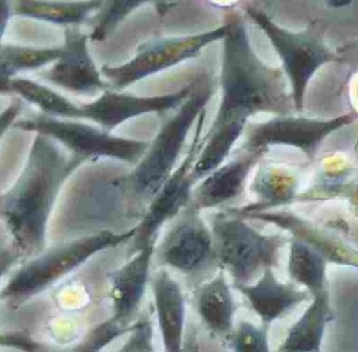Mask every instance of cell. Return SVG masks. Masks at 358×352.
<instances>
[{"instance_id": "16", "label": "cell", "mask_w": 358, "mask_h": 352, "mask_svg": "<svg viewBox=\"0 0 358 352\" xmlns=\"http://www.w3.org/2000/svg\"><path fill=\"white\" fill-rule=\"evenodd\" d=\"M163 351L185 352L186 297L179 281L165 268H156L150 280Z\"/></svg>"}, {"instance_id": "29", "label": "cell", "mask_w": 358, "mask_h": 352, "mask_svg": "<svg viewBox=\"0 0 358 352\" xmlns=\"http://www.w3.org/2000/svg\"><path fill=\"white\" fill-rule=\"evenodd\" d=\"M185 352H199V344L196 335H192L186 339Z\"/></svg>"}, {"instance_id": "25", "label": "cell", "mask_w": 358, "mask_h": 352, "mask_svg": "<svg viewBox=\"0 0 358 352\" xmlns=\"http://www.w3.org/2000/svg\"><path fill=\"white\" fill-rule=\"evenodd\" d=\"M269 330L267 325L243 320L223 341L231 352H271Z\"/></svg>"}, {"instance_id": "9", "label": "cell", "mask_w": 358, "mask_h": 352, "mask_svg": "<svg viewBox=\"0 0 358 352\" xmlns=\"http://www.w3.org/2000/svg\"><path fill=\"white\" fill-rule=\"evenodd\" d=\"M227 31V24L224 23L213 31L196 35L150 40L138 47L137 54L129 62L116 67L104 65L101 71L112 89L121 90L148 75L194 58L209 44L225 39Z\"/></svg>"}, {"instance_id": "14", "label": "cell", "mask_w": 358, "mask_h": 352, "mask_svg": "<svg viewBox=\"0 0 358 352\" xmlns=\"http://www.w3.org/2000/svg\"><path fill=\"white\" fill-rule=\"evenodd\" d=\"M89 38L78 27H66L62 56L41 75L43 79L77 94L106 91L110 88V84L102 80L101 71L90 54Z\"/></svg>"}, {"instance_id": "15", "label": "cell", "mask_w": 358, "mask_h": 352, "mask_svg": "<svg viewBox=\"0 0 358 352\" xmlns=\"http://www.w3.org/2000/svg\"><path fill=\"white\" fill-rule=\"evenodd\" d=\"M156 245H150L136 251L108 277L112 318L122 326H133L134 318L141 306L148 285H150Z\"/></svg>"}, {"instance_id": "6", "label": "cell", "mask_w": 358, "mask_h": 352, "mask_svg": "<svg viewBox=\"0 0 358 352\" xmlns=\"http://www.w3.org/2000/svg\"><path fill=\"white\" fill-rule=\"evenodd\" d=\"M156 268L175 270L196 288L220 270L211 228L192 203L176 218L154 256Z\"/></svg>"}, {"instance_id": "17", "label": "cell", "mask_w": 358, "mask_h": 352, "mask_svg": "<svg viewBox=\"0 0 358 352\" xmlns=\"http://www.w3.org/2000/svg\"><path fill=\"white\" fill-rule=\"evenodd\" d=\"M243 150L238 156L223 163L194 186L190 201L194 207L200 211L215 209L244 193L248 176L266 151Z\"/></svg>"}, {"instance_id": "26", "label": "cell", "mask_w": 358, "mask_h": 352, "mask_svg": "<svg viewBox=\"0 0 358 352\" xmlns=\"http://www.w3.org/2000/svg\"><path fill=\"white\" fill-rule=\"evenodd\" d=\"M150 3L146 1H108L99 12L95 15L96 25L93 33L90 36L94 41H103L113 31L117 25L140 6Z\"/></svg>"}, {"instance_id": "7", "label": "cell", "mask_w": 358, "mask_h": 352, "mask_svg": "<svg viewBox=\"0 0 358 352\" xmlns=\"http://www.w3.org/2000/svg\"><path fill=\"white\" fill-rule=\"evenodd\" d=\"M244 10L265 33L278 52L291 83L295 111L303 112V98L310 80L320 67L341 61V57L333 52L311 29L299 33L288 31L253 4H245Z\"/></svg>"}, {"instance_id": "1", "label": "cell", "mask_w": 358, "mask_h": 352, "mask_svg": "<svg viewBox=\"0 0 358 352\" xmlns=\"http://www.w3.org/2000/svg\"><path fill=\"white\" fill-rule=\"evenodd\" d=\"M225 23L228 31L224 39L220 80L222 101L192 167V176L196 182L225 163L249 117L259 112L290 115L294 108L282 73L266 65L251 47L242 16L230 10Z\"/></svg>"}, {"instance_id": "11", "label": "cell", "mask_w": 358, "mask_h": 352, "mask_svg": "<svg viewBox=\"0 0 358 352\" xmlns=\"http://www.w3.org/2000/svg\"><path fill=\"white\" fill-rule=\"evenodd\" d=\"M355 113H345L332 119H314L303 117L278 115L265 123L251 126L243 149L268 150L270 146L294 147L313 159L318 147L333 132L353 123Z\"/></svg>"}, {"instance_id": "24", "label": "cell", "mask_w": 358, "mask_h": 352, "mask_svg": "<svg viewBox=\"0 0 358 352\" xmlns=\"http://www.w3.org/2000/svg\"><path fill=\"white\" fill-rule=\"evenodd\" d=\"M62 48H33L3 44L1 46V84L14 79L22 71L41 68L56 62Z\"/></svg>"}, {"instance_id": "23", "label": "cell", "mask_w": 358, "mask_h": 352, "mask_svg": "<svg viewBox=\"0 0 358 352\" xmlns=\"http://www.w3.org/2000/svg\"><path fill=\"white\" fill-rule=\"evenodd\" d=\"M103 1L49 2L17 1L14 3V14L30 17L64 27H76L85 22L99 12Z\"/></svg>"}, {"instance_id": "13", "label": "cell", "mask_w": 358, "mask_h": 352, "mask_svg": "<svg viewBox=\"0 0 358 352\" xmlns=\"http://www.w3.org/2000/svg\"><path fill=\"white\" fill-rule=\"evenodd\" d=\"M240 217L274 224L320 254L328 264L358 270V249L351 243L333 234L293 212L265 211L246 214Z\"/></svg>"}, {"instance_id": "21", "label": "cell", "mask_w": 358, "mask_h": 352, "mask_svg": "<svg viewBox=\"0 0 358 352\" xmlns=\"http://www.w3.org/2000/svg\"><path fill=\"white\" fill-rule=\"evenodd\" d=\"M134 326L125 327L110 316L92 329L87 337L72 346H52L33 339L24 332H10L1 337V345L15 348L22 352H101L121 335L131 333Z\"/></svg>"}, {"instance_id": "12", "label": "cell", "mask_w": 358, "mask_h": 352, "mask_svg": "<svg viewBox=\"0 0 358 352\" xmlns=\"http://www.w3.org/2000/svg\"><path fill=\"white\" fill-rule=\"evenodd\" d=\"M194 89V80L179 91L163 96L143 98L108 89L90 104L75 105L72 119H91L106 129H113L133 117L182 106Z\"/></svg>"}, {"instance_id": "22", "label": "cell", "mask_w": 358, "mask_h": 352, "mask_svg": "<svg viewBox=\"0 0 358 352\" xmlns=\"http://www.w3.org/2000/svg\"><path fill=\"white\" fill-rule=\"evenodd\" d=\"M328 262L305 243L291 238L288 274L295 284L303 285L311 297L331 293Z\"/></svg>"}, {"instance_id": "20", "label": "cell", "mask_w": 358, "mask_h": 352, "mask_svg": "<svg viewBox=\"0 0 358 352\" xmlns=\"http://www.w3.org/2000/svg\"><path fill=\"white\" fill-rule=\"evenodd\" d=\"M333 316L331 293L313 295L276 352H322L327 325Z\"/></svg>"}, {"instance_id": "10", "label": "cell", "mask_w": 358, "mask_h": 352, "mask_svg": "<svg viewBox=\"0 0 358 352\" xmlns=\"http://www.w3.org/2000/svg\"><path fill=\"white\" fill-rule=\"evenodd\" d=\"M204 121L205 111L196 122V135L185 159L176 169L169 182L150 203L142 219L135 226L131 255L144 247L156 245L161 228L167 222L176 219L192 201L194 186L196 184L192 178V170L202 148L200 138Z\"/></svg>"}, {"instance_id": "5", "label": "cell", "mask_w": 358, "mask_h": 352, "mask_svg": "<svg viewBox=\"0 0 358 352\" xmlns=\"http://www.w3.org/2000/svg\"><path fill=\"white\" fill-rule=\"evenodd\" d=\"M210 228L219 267L229 274L234 286L251 284L264 270L278 266L280 251L291 240L263 234L228 210L213 216Z\"/></svg>"}, {"instance_id": "3", "label": "cell", "mask_w": 358, "mask_h": 352, "mask_svg": "<svg viewBox=\"0 0 358 352\" xmlns=\"http://www.w3.org/2000/svg\"><path fill=\"white\" fill-rule=\"evenodd\" d=\"M215 89V81L210 75H200L194 79V89L179 111L161 127L148 152L136 167L125 175L114 178L103 186L99 197L106 205L118 199L125 216L143 217L176 171L179 155L194 122L205 111ZM102 201V203H103Z\"/></svg>"}, {"instance_id": "27", "label": "cell", "mask_w": 358, "mask_h": 352, "mask_svg": "<svg viewBox=\"0 0 358 352\" xmlns=\"http://www.w3.org/2000/svg\"><path fill=\"white\" fill-rule=\"evenodd\" d=\"M127 341L117 352H155L152 327L148 318L135 323Z\"/></svg>"}, {"instance_id": "4", "label": "cell", "mask_w": 358, "mask_h": 352, "mask_svg": "<svg viewBox=\"0 0 358 352\" xmlns=\"http://www.w3.org/2000/svg\"><path fill=\"white\" fill-rule=\"evenodd\" d=\"M135 233V228L122 233L102 230L45 249L12 272L1 289V300L20 305L51 288L101 251L129 242Z\"/></svg>"}, {"instance_id": "2", "label": "cell", "mask_w": 358, "mask_h": 352, "mask_svg": "<svg viewBox=\"0 0 358 352\" xmlns=\"http://www.w3.org/2000/svg\"><path fill=\"white\" fill-rule=\"evenodd\" d=\"M85 161L37 134L22 174L0 198V215L11 242L1 254L3 263L8 261L3 272L47 249L52 210L66 180Z\"/></svg>"}, {"instance_id": "28", "label": "cell", "mask_w": 358, "mask_h": 352, "mask_svg": "<svg viewBox=\"0 0 358 352\" xmlns=\"http://www.w3.org/2000/svg\"><path fill=\"white\" fill-rule=\"evenodd\" d=\"M20 111V103L14 102L8 107L7 110L3 113L1 117V126H3V134L5 133L6 127L14 125L16 123L15 119Z\"/></svg>"}, {"instance_id": "8", "label": "cell", "mask_w": 358, "mask_h": 352, "mask_svg": "<svg viewBox=\"0 0 358 352\" xmlns=\"http://www.w3.org/2000/svg\"><path fill=\"white\" fill-rule=\"evenodd\" d=\"M13 126L58 140L70 149L72 154L85 161L108 157L129 163H139L150 146L145 140L120 138L106 130L76 122L62 121L45 113L20 119Z\"/></svg>"}, {"instance_id": "19", "label": "cell", "mask_w": 358, "mask_h": 352, "mask_svg": "<svg viewBox=\"0 0 358 352\" xmlns=\"http://www.w3.org/2000/svg\"><path fill=\"white\" fill-rule=\"evenodd\" d=\"M225 270L220 268L206 282L192 289V303L203 325L225 339L236 328V303Z\"/></svg>"}, {"instance_id": "18", "label": "cell", "mask_w": 358, "mask_h": 352, "mask_svg": "<svg viewBox=\"0 0 358 352\" xmlns=\"http://www.w3.org/2000/svg\"><path fill=\"white\" fill-rule=\"evenodd\" d=\"M234 286V285H232ZM248 302L249 307L259 316L261 324L271 326L272 323L282 318L311 295L306 289H301L293 283L278 280L273 268H267L251 284L236 285Z\"/></svg>"}]
</instances>
